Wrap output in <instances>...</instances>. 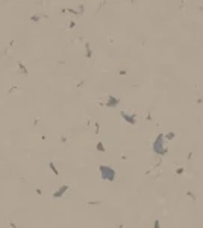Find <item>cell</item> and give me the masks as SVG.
<instances>
[{
  "mask_svg": "<svg viewBox=\"0 0 203 228\" xmlns=\"http://www.w3.org/2000/svg\"><path fill=\"white\" fill-rule=\"evenodd\" d=\"M18 66H20V68H21V72H24V73H26V67H24V66H23L21 62H18Z\"/></svg>",
  "mask_w": 203,
  "mask_h": 228,
  "instance_id": "5",
  "label": "cell"
},
{
  "mask_svg": "<svg viewBox=\"0 0 203 228\" xmlns=\"http://www.w3.org/2000/svg\"><path fill=\"white\" fill-rule=\"evenodd\" d=\"M117 102H118L117 99H114V98H109V104H108V105H109V106H114V105H117Z\"/></svg>",
  "mask_w": 203,
  "mask_h": 228,
  "instance_id": "3",
  "label": "cell"
},
{
  "mask_svg": "<svg viewBox=\"0 0 203 228\" xmlns=\"http://www.w3.org/2000/svg\"><path fill=\"white\" fill-rule=\"evenodd\" d=\"M100 172H102V176H103L105 180H109V181H112V180L115 178V172H114L112 169L106 167V166H100Z\"/></svg>",
  "mask_w": 203,
  "mask_h": 228,
  "instance_id": "1",
  "label": "cell"
},
{
  "mask_svg": "<svg viewBox=\"0 0 203 228\" xmlns=\"http://www.w3.org/2000/svg\"><path fill=\"white\" fill-rule=\"evenodd\" d=\"M49 166L52 167V170H53V172H55V174H58V170H56V169H55V166H53V163H49Z\"/></svg>",
  "mask_w": 203,
  "mask_h": 228,
  "instance_id": "4",
  "label": "cell"
},
{
  "mask_svg": "<svg viewBox=\"0 0 203 228\" xmlns=\"http://www.w3.org/2000/svg\"><path fill=\"white\" fill-rule=\"evenodd\" d=\"M67 188H68L67 186H62V187H61V190H58V192L55 193V198H59V196H61V195H62L64 192H65V190H67Z\"/></svg>",
  "mask_w": 203,
  "mask_h": 228,
  "instance_id": "2",
  "label": "cell"
}]
</instances>
